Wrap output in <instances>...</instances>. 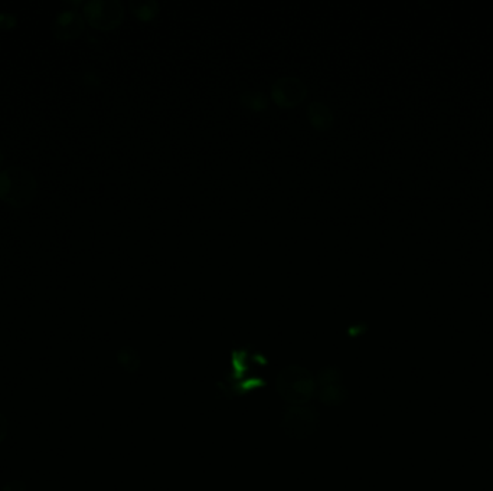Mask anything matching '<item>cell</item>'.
Returning a JSON list of instances; mask_svg holds the SVG:
<instances>
[{"label": "cell", "instance_id": "6da1fadb", "mask_svg": "<svg viewBox=\"0 0 493 491\" xmlns=\"http://www.w3.org/2000/svg\"><path fill=\"white\" fill-rule=\"evenodd\" d=\"M35 176L22 167L12 166L0 171V199L12 206H26L36 196Z\"/></svg>", "mask_w": 493, "mask_h": 491}, {"label": "cell", "instance_id": "7a4b0ae2", "mask_svg": "<svg viewBox=\"0 0 493 491\" xmlns=\"http://www.w3.org/2000/svg\"><path fill=\"white\" fill-rule=\"evenodd\" d=\"M277 390L290 404L301 405L316 395V379L300 366H289L277 378Z\"/></svg>", "mask_w": 493, "mask_h": 491}, {"label": "cell", "instance_id": "3957f363", "mask_svg": "<svg viewBox=\"0 0 493 491\" xmlns=\"http://www.w3.org/2000/svg\"><path fill=\"white\" fill-rule=\"evenodd\" d=\"M84 16L92 26L110 30L121 23L124 9L118 0H88L84 4Z\"/></svg>", "mask_w": 493, "mask_h": 491}, {"label": "cell", "instance_id": "277c9868", "mask_svg": "<svg viewBox=\"0 0 493 491\" xmlns=\"http://www.w3.org/2000/svg\"><path fill=\"white\" fill-rule=\"evenodd\" d=\"M318 419L319 415L316 411H313V408L294 405L286 410L282 427L287 435L296 439H303L315 432L318 427Z\"/></svg>", "mask_w": 493, "mask_h": 491}, {"label": "cell", "instance_id": "5b68a950", "mask_svg": "<svg viewBox=\"0 0 493 491\" xmlns=\"http://www.w3.org/2000/svg\"><path fill=\"white\" fill-rule=\"evenodd\" d=\"M307 96V86L297 77H282L272 86V100L283 108L297 107Z\"/></svg>", "mask_w": 493, "mask_h": 491}, {"label": "cell", "instance_id": "8992f818", "mask_svg": "<svg viewBox=\"0 0 493 491\" xmlns=\"http://www.w3.org/2000/svg\"><path fill=\"white\" fill-rule=\"evenodd\" d=\"M52 30L60 39L77 38L84 30V19L75 9H64L55 16Z\"/></svg>", "mask_w": 493, "mask_h": 491}, {"label": "cell", "instance_id": "52a82bcc", "mask_svg": "<svg viewBox=\"0 0 493 491\" xmlns=\"http://www.w3.org/2000/svg\"><path fill=\"white\" fill-rule=\"evenodd\" d=\"M307 118L313 127L321 131L329 130L335 121L332 110L325 103H321V101L311 103L307 107Z\"/></svg>", "mask_w": 493, "mask_h": 491}, {"label": "cell", "instance_id": "ba28073f", "mask_svg": "<svg viewBox=\"0 0 493 491\" xmlns=\"http://www.w3.org/2000/svg\"><path fill=\"white\" fill-rule=\"evenodd\" d=\"M130 9L133 15L139 21L149 22L157 16L159 4L155 2V0H146V2H142V0H133V2H130Z\"/></svg>", "mask_w": 493, "mask_h": 491}, {"label": "cell", "instance_id": "9c48e42d", "mask_svg": "<svg viewBox=\"0 0 493 491\" xmlns=\"http://www.w3.org/2000/svg\"><path fill=\"white\" fill-rule=\"evenodd\" d=\"M117 361L120 366L130 373H134L140 368V356L133 347L124 346L117 353Z\"/></svg>", "mask_w": 493, "mask_h": 491}, {"label": "cell", "instance_id": "30bf717a", "mask_svg": "<svg viewBox=\"0 0 493 491\" xmlns=\"http://www.w3.org/2000/svg\"><path fill=\"white\" fill-rule=\"evenodd\" d=\"M346 397V390L340 383L336 385H329V386H322L319 390V399L326 405L335 407L340 405Z\"/></svg>", "mask_w": 493, "mask_h": 491}, {"label": "cell", "instance_id": "8fae6325", "mask_svg": "<svg viewBox=\"0 0 493 491\" xmlns=\"http://www.w3.org/2000/svg\"><path fill=\"white\" fill-rule=\"evenodd\" d=\"M241 104L251 111H264L268 106L267 96L261 91H255V89H248L241 94Z\"/></svg>", "mask_w": 493, "mask_h": 491}, {"label": "cell", "instance_id": "7c38bea8", "mask_svg": "<svg viewBox=\"0 0 493 491\" xmlns=\"http://www.w3.org/2000/svg\"><path fill=\"white\" fill-rule=\"evenodd\" d=\"M342 379L340 376V371L335 366H328L325 369H322L318 375V382L322 386H329V385H336L339 383Z\"/></svg>", "mask_w": 493, "mask_h": 491}, {"label": "cell", "instance_id": "4fadbf2b", "mask_svg": "<svg viewBox=\"0 0 493 491\" xmlns=\"http://www.w3.org/2000/svg\"><path fill=\"white\" fill-rule=\"evenodd\" d=\"M18 23L16 15L11 12H0V28L2 29H12Z\"/></svg>", "mask_w": 493, "mask_h": 491}, {"label": "cell", "instance_id": "5bb4252c", "mask_svg": "<svg viewBox=\"0 0 493 491\" xmlns=\"http://www.w3.org/2000/svg\"><path fill=\"white\" fill-rule=\"evenodd\" d=\"M25 488H26L25 484L22 481L16 480V481H12V482L6 484L2 491H25Z\"/></svg>", "mask_w": 493, "mask_h": 491}, {"label": "cell", "instance_id": "9a60e30c", "mask_svg": "<svg viewBox=\"0 0 493 491\" xmlns=\"http://www.w3.org/2000/svg\"><path fill=\"white\" fill-rule=\"evenodd\" d=\"M6 434H8V422L5 417L0 414V442L6 438Z\"/></svg>", "mask_w": 493, "mask_h": 491}, {"label": "cell", "instance_id": "2e32d148", "mask_svg": "<svg viewBox=\"0 0 493 491\" xmlns=\"http://www.w3.org/2000/svg\"><path fill=\"white\" fill-rule=\"evenodd\" d=\"M2 163H4V154L2 152H0V166H2Z\"/></svg>", "mask_w": 493, "mask_h": 491}, {"label": "cell", "instance_id": "e0dca14e", "mask_svg": "<svg viewBox=\"0 0 493 491\" xmlns=\"http://www.w3.org/2000/svg\"><path fill=\"white\" fill-rule=\"evenodd\" d=\"M490 450L493 451V439H492V442H490Z\"/></svg>", "mask_w": 493, "mask_h": 491}]
</instances>
